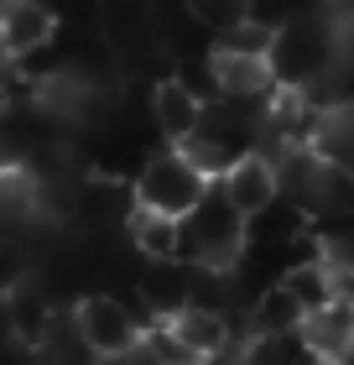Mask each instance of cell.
Returning a JSON list of instances; mask_svg holds the SVG:
<instances>
[{"label":"cell","instance_id":"5b68a950","mask_svg":"<svg viewBox=\"0 0 354 365\" xmlns=\"http://www.w3.org/2000/svg\"><path fill=\"white\" fill-rule=\"evenodd\" d=\"M0 319H6V334L16 339V344H37L42 334H47V324L58 319V308H53V297H47V287L37 277H11L6 287H0Z\"/></svg>","mask_w":354,"mask_h":365},{"label":"cell","instance_id":"e0dca14e","mask_svg":"<svg viewBox=\"0 0 354 365\" xmlns=\"http://www.w3.org/2000/svg\"><path fill=\"white\" fill-rule=\"evenodd\" d=\"M141 297L146 308L167 319V313H177L188 303V261L172 256V261H146V277H141Z\"/></svg>","mask_w":354,"mask_h":365},{"label":"cell","instance_id":"9a60e30c","mask_svg":"<svg viewBox=\"0 0 354 365\" xmlns=\"http://www.w3.org/2000/svg\"><path fill=\"white\" fill-rule=\"evenodd\" d=\"M125 230H130V245L141 251V261H172L182 251V225L177 214H162V209H146L136 204L125 214Z\"/></svg>","mask_w":354,"mask_h":365},{"label":"cell","instance_id":"4fadbf2b","mask_svg":"<svg viewBox=\"0 0 354 365\" xmlns=\"http://www.w3.org/2000/svg\"><path fill=\"white\" fill-rule=\"evenodd\" d=\"M73 209H78V220H83V225H99V230H105L110 220H120V225H125V214L136 209V188H130L125 178H105V173H94V178H83V182H78Z\"/></svg>","mask_w":354,"mask_h":365},{"label":"cell","instance_id":"7c38bea8","mask_svg":"<svg viewBox=\"0 0 354 365\" xmlns=\"http://www.w3.org/2000/svg\"><path fill=\"white\" fill-rule=\"evenodd\" d=\"M204 105H209V99H198L177 73L157 78V89H151V120H157V130L167 136V146H177L182 136H193L198 120H204Z\"/></svg>","mask_w":354,"mask_h":365},{"label":"cell","instance_id":"30bf717a","mask_svg":"<svg viewBox=\"0 0 354 365\" xmlns=\"http://www.w3.org/2000/svg\"><path fill=\"white\" fill-rule=\"evenodd\" d=\"M214 182H219V193H224L229 204L250 220V214H261L276 198V162L261 157V152H245V157H234Z\"/></svg>","mask_w":354,"mask_h":365},{"label":"cell","instance_id":"7402d4cb","mask_svg":"<svg viewBox=\"0 0 354 365\" xmlns=\"http://www.w3.org/2000/svg\"><path fill=\"white\" fill-rule=\"evenodd\" d=\"M6 168H11V162H6V152H0V178H6Z\"/></svg>","mask_w":354,"mask_h":365},{"label":"cell","instance_id":"52a82bcc","mask_svg":"<svg viewBox=\"0 0 354 365\" xmlns=\"http://www.w3.org/2000/svg\"><path fill=\"white\" fill-rule=\"evenodd\" d=\"M302 339L313 344V355L323 365H344L354 360V297H328L323 308L302 313Z\"/></svg>","mask_w":354,"mask_h":365},{"label":"cell","instance_id":"603a6c76","mask_svg":"<svg viewBox=\"0 0 354 365\" xmlns=\"http://www.w3.org/2000/svg\"><path fill=\"white\" fill-rule=\"evenodd\" d=\"M193 365H214V360H193Z\"/></svg>","mask_w":354,"mask_h":365},{"label":"cell","instance_id":"2e32d148","mask_svg":"<svg viewBox=\"0 0 354 365\" xmlns=\"http://www.w3.org/2000/svg\"><path fill=\"white\" fill-rule=\"evenodd\" d=\"M240 365H323L302 329H281V334H245L240 339Z\"/></svg>","mask_w":354,"mask_h":365},{"label":"cell","instance_id":"9c48e42d","mask_svg":"<svg viewBox=\"0 0 354 365\" xmlns=\"http://www.w3.org/2000/svg\"><path fill=\"white\" fill-rule=\"evenodd\" d=\"M162 324H167V334H172L193 360H214V355L234 339L229 313H224V308H204V303H182L177 313H167Z\"/></svg>","mask_w":354,"mask_h":365},{"label":"cell","instance_id":"ac0fdd59","mask_svg":"<svg viewBox=\"0 0 354 365\" xmlns=\"http://www.w3.org/2000/svg\"><path fill=\"white\" fill-rule=\"evenodd\" d=\"M302 324V303L286 292V282H271L261 287V297L250 303V334H281V329Z\"/></svg>","mask_w":354,"mask_h":365},{"label":"cell","instance_id":"3957f363","mask_svg":"<svg viewBox=\"0 0 354 365\" xmlns=\"http://www.w3.org/2000/svg\"><path fill=\"white\" fill-rule=\"evenodd\" d=\"M73 329H78V339L89 344L94 360H110V355H125L130 344H141L146 313L120 303V297H110V292H89V297L73 303Z\"/></svg>","mask_w":354,"mask_h":365},{"label":"cell","instance_id":"5bb4252c","mask_svg":"<svg viewBox=\"0 0 354 365\" xmlns=\"http://www.w3.org/2000/svg\"><path fill=\"white\" fill-rule=\"evenodd\" d=\"M209 73L224 99H271L276 89L266 58H245V53H209Z\"/></svg>","mask_w":354,"mask_h":365},{"label":"cell","instance_id":"ffe728a7","mask_svg":"<svg viewBox=\"0 0 354 365\" xmlns=\"http://www.w3.org/2000/svg\"><path fill=\"white\" fill-rule=\"evenodd\" d=\"M271 21H261V16H245V21L224 26L214 37V53H245V58H266V47H271Z\"/></svg>","mask_w":354,"mask_h":365},{"label":"cell","instance_id":"277c9868","mask_svg":"<svg viewBox=\"0 0 354 365\" xmlns=\"http://www.w3.org/2000/svg\"><path fill=\"white\" fill-rule=\"evenodd\" d=\"M214 178H204L193 168L188 157L177 152V146H167V152H157V157H146V168L136 173V204H146V209H162V214H188L193 204H198V193L209 188Z\"/></svg>","mask_w":354,"mask_h":365},{"label":"cell","instance_id":"44dd1931","mask_svg":"<svg viewBox=\"0 0 354 365\" xmlns=\"http://www.w3.org/2000/svg\"><path fill=\"white\" fill-rule=\"evenodd\" d=\"M182 6H188L193 26H204L209 37H219L224 26H234V21L250 16V0H182Z\"/></svg>","mask_w":354,"mask_h":365},{"label":"cell","instance_id":"7a4b0ae2","mask_svg":"<svg viewBox=\"0 0 354 365\" xmlns=\"http://www.w3.org/2000/svg\"><path fill=\"white\" fill-rule=\"evenodd\" d=\"M182 225V261L193 267H214V272H234L245 256V214L219 193V182H209L198 193V204L188 214H177Z\"/></svg>","mask_w":354,"mask_h":365},{"label":"cell","instance_id":"d6986e66","mask_svg":"<svg viewBox=\"0 0 354 365\" xmlns=\"http://www.w3.org/2000/svg\"><path fill=\"white\" fill-rule=\"evenodd\" d=\"M286 282V292L302 303V313H313V308H323L328 297H333V267H328V256H318V261H297V267H286L281 272Z\"/></svg>","mask_w":354,"mask_h":365},{"label":"cell","instance_id":"8fae6325","mask_svg":"<svg viewBox=\"0 0 354 365\" xmlns=\"http://www.w3.org/2000/svg\"><path fill=\"white\" fill-rule=\"evenodd\" d=\"M308 152L323 162L328 173L354 178V105H349V99H339V105H323V110L313 115Z\"/></svg>","mask_w":354,"mask_h":365},{"label":"cell","instance_id":"8992f818","mask_svg":"<svg viewBox=\"0 0 354 365\" xmlns=\"http://www.w3.org/2000/svg\"><path fill=\"white\" fill-rule=\"evenodd\" d=\"M53 37H58V11L47 0H0V53L6 58L53 47Z\"/></svg>","mask_w":354,"mask_h":365},{"label":"cell","instance_id":"ba28073f","mask_svg":"<svg viewBox=\"0 0 354 365\" xmlns=\"http://www.w3.org/2000/svg\"><path fill=\"white\" fill-rule=\"evenodd\" d=\"M94 21H99V37L110 42V53H125V58L157 37V6L151 0H99Z\"/></svg>","mask_w":354,"mask_h":365},{"label":"cell","instance_id":"6da1fadb","mask_svg":"<svg viewBox=\"0 0 354 365\" xmlns=\"http://www.w3.org/2000/svg\"><path fill=\"white\" fill-rule=\"evenodd\" d=\"M266 68H271L276 89H308L313 78L339 68V21L323 16H286L271 31L266 47Z\"/></svg>","mask_w":354,"mask_h":365}]
</instances>
